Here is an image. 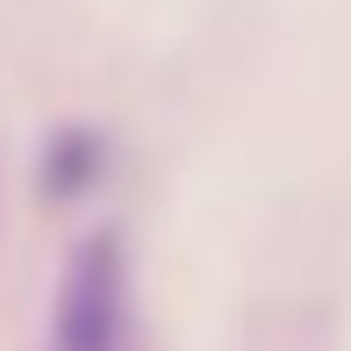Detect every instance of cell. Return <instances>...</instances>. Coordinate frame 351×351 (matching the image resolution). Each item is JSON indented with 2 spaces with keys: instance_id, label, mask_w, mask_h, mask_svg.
Returning a JSON list of instances; mask_svg holds the SVG:
<instances>
[{
  "instance_id": "obj_1",
  "label": "cell",
  "mask_w": 351,
  "mask_h": 351,
  "mask_svg": "<svg viewBox=\"0 0 351 351\" xmlns=\"http://www.w3.org/2000/svg\"><path fill=\"white\" fill-rule=\"evenodd\" d=\"M51 351H130V265L122 244L93 237L72 258L51 315Z\"/></svg>"
}]
</instances>
